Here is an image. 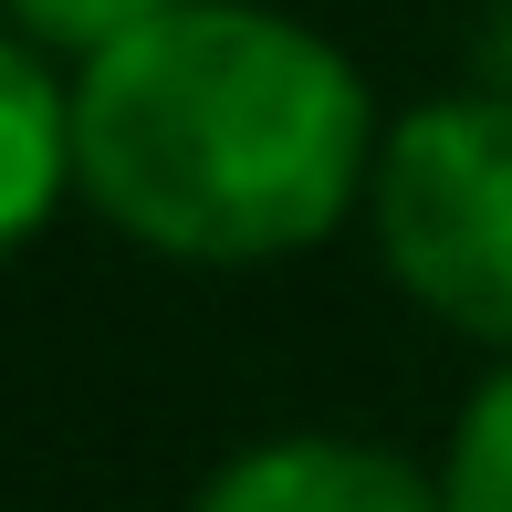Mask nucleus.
I'll list each match as a JSON object with an SVG mask.
<instances>
[{
    "instance_id": "f257e3e1",
    "label": "nucleus",
    "mask_w": 512,
    "mask_h": 512,
    "mask_svg": "<svg viewBox=\"0 0 512 512\" xmlns=\"http://www.w3.org/2000/svg\"><path fill=\"white\" fill-rule=\"evenodd\" d=\"M366 178L356 63L262 0H178L74 74V189L168 262L314 251Z\"/></svg>"
},
{
    "instance_id": "f03ea898",
    "label": "nucleus",
    "mask_w": 512,
    "mask_h": 512,
    "mask_svg": "<svg viewBox=\"0 0 512 512\" xmlns=\"http://www.w3.org/2000/svg\"><path fill=\"white\" fill-rule=\"evenodd\" d=\"M377 251L408 304L481 345H512V95H450L387 126L377 178Z\"/></svg>"
},
{
    "instance_id": "7ed1b4c3",
    "label": "nucleus",
    "mask_w": 512,
    "mask_h": 512,
    "mask_svg": "<svg viewBox=\"0 0 512 512\" xmlns=\"http://www.w3.org/2000/svg\"><path fill=\"white\" fill-rule=\"evenodd\" d=\"M199 512H450L439 481L366 439H262L199 492Z\"/></svg>"
},
{
    "instance_id": "20e7f679",
    "label": "nucleus",
    "mask_w": 512,
    "mask_h": 512,
    "mask_svg": "<svg viewBox=\"0 0 512 512\" xmlns=\"http://www.w3.org/2000/svg\"><path fill=\"white\" fill-rule=\"evenodd\" d=\"M74 189V84L32 32H0V262L32 241Z\"/></svg>"
},
{
    "instance_id": "39448f33",
    "label": "nucleus",
    "mask_w": 512,
    "mask_h": 512,
    "mask_svg": "<svg viewBox=\"0 0 512 512\" xmlns=\"http://www.w3.org/2000/svg\"><path fill=\"white\" fill-rule=\"evenodd\" d=\"M439 502L450 512H512V366L460 408L450 471H439Z\"/></svg>"
},
{
    "instance_id": "423d86ee",
    "label": "nucleus",
    "mask_w": 512,
    "mask_h": 512,
    "mask_svg": "<svg viewBox=\"0 0 512 512\" xmlns=\"http://www.w3.org/2000/svg\"><path fill=\"white\" fill-rule=\"evenodd\" d=\"M157 11H178V0H11V32H32L42 53L95 63L105 42H126L136 21H157Z\"/></svg>"
},
{
    "instance_id": "0eeeda50",
    "label": "nucleus",
    "mask_w": 512,
    "mask_h": 512,
    "mask_svg": "<svg viewBox=\"0 0 512 512\" xmlns=\"http://www.w3.org/2000/svg\"><path fill=\"white\" fill-rule=\"evenodd\" d=\"M492 84H502V95H512V0H502V11H492Z\"/></svg>"
}]
</instances>
